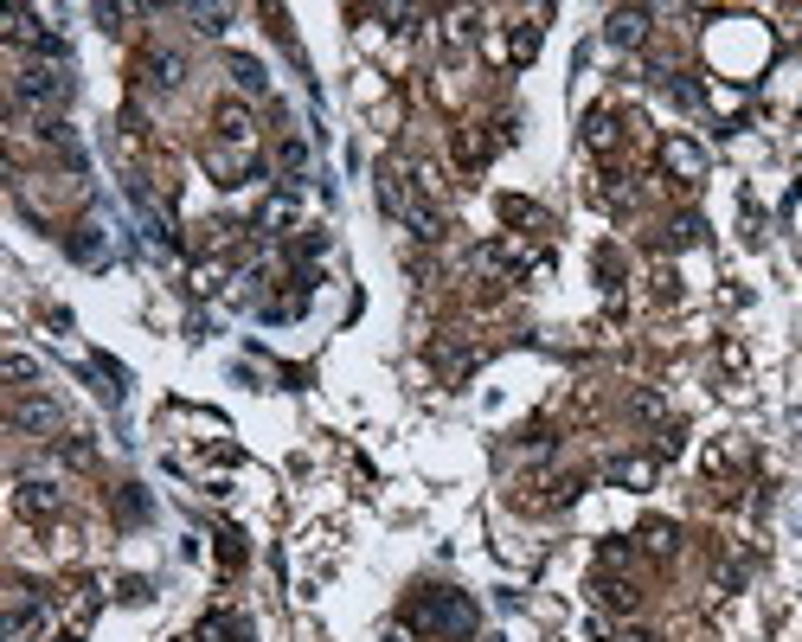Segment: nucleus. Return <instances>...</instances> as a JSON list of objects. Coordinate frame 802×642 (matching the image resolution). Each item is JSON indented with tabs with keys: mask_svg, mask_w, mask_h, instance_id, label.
Here are the masks:
<instances>
[{
	"mask_svg": "<svg viewBox=\"0 0 802 642\" xmlns=\"http://www.w3.org/2000/svg\"><path fill=\"white\" fill-rule=\"evenodd\" d=\"M418 630H443V636H469L475 630V604L456 598V591H424L418 610H411Z\"/></svg>",
	"mask_w": 802,
	"mask_h": 642,
	"instance_id": "obj_1",
	"label": "nucleus"
},
{
	"mask_svg": "<svg viewBox=\"0 0 802 642\" xmlns=\"http://www.w3.org/2000/svg\"><path fill=\"white\" fill-rule=\"evenodd\" d=\"M13 97L33 103V110H45V103H65V97H71L65 65H26L20 78H13Z\"/></svg>",
	"mask_w": 802,
	"mask_h": 642,
	"instance_id": "obj_2",
	"label": "nucleus"
},
{
	"mask_svg": "<svg viewBox=\"0 0 802 642\" xmlns=\"http://www.w3.org/2000/svg\"><path fill=\"white\" fill-rule=\"evenodd\" d=\"M58 482H45V476H20V488H13V514L20 521H52L58 514Z\"/></svg>",
	"mask_w": 802,
	"mask_h": 642,
	"instance_id": "obj_3",
	"label": "nucleus"
},
{
	"mask_svg": "<svg viewBox=\"0 0 802 642\" xmlns=\"http://www.w3.org/2000/svg\"><path fill=\"white\" fill-rule=\"evenodd\" d=\"M212 129H219V148H257V122L238 97H225L219 110H212Z\"/></svg>",
	"mask_w": 802,
	"mask_h": 642,
	"instance_id": "obj_4",
	"label": "nucleus"
},
{
	"mask_svg": "<svg viewBox=\"0 0 802 642\" xmlns=\"http://www.w3.org/2000/svg\"><path fill=\"white\" fill-rule=\"evenodd\" d=\"M206 167H212V174L225 180V187H244V174H251V167H257V148H219V142H212Z\"/></svg>",
	"mask_w": 802,
	"mask_h": 642,
	"instance_id": "obj_5",
	"label": "nucleus"
},
{
	"mask_svg": "<svg viewBox=\"0 0 802 642\" xmlns=\"http://www.w3.org/2000/svg\"><path fill=\"white\" fill-rule=\"evenodd\" d=\"M661 161L674 167L681 180H700L706 174V148L700 142H687V135H668V148H661Z\"/></svg>",
	"mask_w": 802,
	"mask_h": 642,
	"instance_id": "obj_6",
	"label": "nucleus"
},
{
	"mask_svg": "<svg viewBox=\"0 0 802 642\" xmlns=\"http://www.w3.org/2000/svg\"><path fill=\"white\" fill-rule=\"evenodd\" d=\"M604 33H610V45H642V39H649V13H642V7H616L604 20Z\"/></svg>",
	"mask_w": 802,
	"mask_h": 642,
	"instance_id": "obj_7",
	"label": "nucleus"
},
{
	"mask_svg": "<svg viewBox=\"0 0 802 642\" xmlns=\"http://www.w3.org/2000/svg\"><path fill=\"white\" fill-rule=\"evenodd\" d=\"M257 225H264L270 238H289L302 225V206L289 200V193H276V200H264V212H257Z\"/></svg>",
	"mask_w": 802,
	"mask_h": 642,
	"instance_id": "obj_8",
	"label": "nucleus"
},
{
	"mask_svg": "<svg viewBox=\"0 0 802 642\" xmlns=\"http://www.w3.org/2000/svg\"><path fill=\"white\" fill-rule=\"evenodd\" d=\"M13 424L33 431V437H52L58 431V405L52 399H20V405H13Z\"/></svg>",
	"mask_w": 802,
	"mask_h": 642,
	"instance_id": "obj_9",
	"label": "nucleus"
},
{
	"mask_svg": "<svg viewBox=\"0 0 802 642\" xmlns=\"http://www.w3.org/2000/svg\"><path fill=\"white\" fill-rule=\"evenodd\" d=\"M199 642H251V630H244V617H231V610H212V617L199 623Z\"/></svg>",
	"mask_w": 802,
	"mask_h": 642,
	"instance_id": "obj_10",
	"label": "nucleus"
},
{
	"mask_svg": "<svg viewBox=\"0 0 802 642\" xmlns=\"http://www.w3.org/2000/svg\"><path fill=\"white\" fill-rule=\"evenodd\" d=\"M7 39H13V45H45V52H52V39L39 33V20H33L26 7H13V13H7Z\"/></svg>",
	"mask_w": 802,
	"mask_h": 642,
	"instance_id": "obj_11",
	"label": "nucleus"
},
{
	"mask_svg": "<svg viewBox=\"0 0 802 642\" xmlns=\"http://www.w3.org/2000/svg\"><path fill=\"white\" fill-rule=\"evenodd\" d=\"M597 598L610 610H636V585H623V578H597Z\"/></svg>",
	"mask_w": 802,
	"mask_h": 642,
	"instance_id": "obj_12",
	"label": "nucleus"
},
{
	"mask_svg": "<svg viewBox=\"0 0 802 642\" xmlns=\"http://www.w3.org/2000/svg\"><path fill=\"white\" fill-rule=\"evenodd\" d=\"M148 84L174 90V84H180V58H174V52H154V58H148Z\"/></svg>",
	"mask_w": 802,
	"mask_h": 642,
	"instance_id": "obj_13",
	"label": "nucleus"
},
{
	"mask_svg": "<svg viewBox=\"0 0 802 642\" xmlns=\"http://www.w3.org/2000/svg\"><path fill=\"white\" fill-rule=\"evenodd\" d=\"M610 476L623 482V488H649V482H655V463H642V456H636V463H616Z\"/></svg>",
	"mask_w": 802,
	"mask_h": 642,
	"instance_id": "obj_14",
	"label": "nucleus"
},
{
	"mask_svg": "<svg viewBox=\"0 0 802 642\" xmlns=\"http://www.w3.org/2000/svg\"><path fill=\"white\" fill-rule=\"evenodd\" d=\"M642 546H649L655 559H668V553H674V527H668V521H649V527H642Z\"/></svg>",
	"mask_w": 802,
	"mask_h": 642,
	"instance_id": "obj_15",
	"label": "nucleus"
},
{
	"mask_svg": "<svg viewBox=\"0 0 802 642\" xmlns=\"http://www.w3.org/2000/svg\"><path fill=\"white\" fill-rule=\"evenodd\" d=\"M584 142H591V148H597V155H604V148H610V142H616V122H610V116H604V110H597V116H591V122H584Z\"/></svg>",
	"mask_w": 802,
	"mask_h": 642,
	"instance_id": "obj_16",
	"label": "nucleus"
},
{
	"mask_svg": "<svg viewBox=\"0 0 802 642\" xmlns=\"http://www.w3.org/2000/svg\"><path fill=\"white\" fill-rule=\"evenodd\" d=\"M0 373H7L13 386H33V379H39V366H33V354H7V360H0Z\"/></svg>",
	"mask_w": 802,
	"mask_h": 642,
	"instance_id": "obj_17",
	"label": "nucleus"
},
{
	"mask_svg": "<svg viewBox=\"0 0 802 642\" xmlns=\"http://www.w3.org/2000/svg\"><path fill=\"white\" fill-rule=\"evenodd\" d=\"M501 212H507V225H546V212L527 200H501Z\"/></svg>",
	"mask_w": 802,
	"mask_h": 642,
	"instance_id": "obj_18",
	"label": "nucleus"
},
{
	"mask_svg": "<svg viewBox=\"0 0 802 642\" xmlns=\"http://www.w3.org/2000/svg\"><path fill=\"white\" fill-rule=\"evenodd\" d=\"M231 78H238V90H264V65H251V58H231Z\"/></svg>",
	"mask_w": 802,
	"mask_h": 642,
	"instance_id": "obj_19",
	"label": "nucleus"
},
{
	"mask_svg": "<svg viewBox=\"0 0 802 642\" xmlns=\"http://www.w3.org/2000/svg\"><path fill=\"white\" fill-rule=\"evenodd\" d=\"M219 277H225V264H199V270H193V289L206 296V289H219Z\"/></svg>",
	"mask_w": 802,
	"mask_h": 642,
	"instance_id": "obj_20",
	"label": "nucleus"
},
{
	"mask_svg": "<svg viewBox=\"0 0 802 642\" xmlns=\"http://www.w3.org/2000/svg\"><path fill=\"white\" fill-rule=\"evenodd\" d=\"M193 20H199V26H206V33H219V26L231 20V13H225V7H193Z\"/></svg>",
	"mask_w": 802,
	"mask_h": 642,
	"instance_id": "obj_21",
	"label": "nucleus"
},
{
	"mask_svg": "<svg viewBox=\"0 0 802 642\" xmlns=\"http://www.w3.org/2000/svg\"><path fill=\"white\" fill-rule=\"evenodd\" d=\"M693 238H700V219H693V212H687V219H674V244H693Z\"/></svg>",
	"mask_w": 802,
	"mask_h": 642,
	"instance_id": "obj_22",
	"label": "nucleus"
},
{
	"mask_svg": "<svg viewBox=\"0 0 802 642\" xmlns=\"http://www.w3.org/2000/svg\"><path fill=\"white\" fill-rule=\"evenodd\" d=\"M623 642H655V636H623Z\"/></svg>",
	"mask_w": 802,
	"mask_h": 642,
	"instance_id": "obj_23",
	"label": "nucleus"
},
{
	"mask_svg": "<svg viewBox=\"0 0 802 642\" xmlns=\"http://www.w3.org/2000/svg\"><path fill=\"white\" fill-rule=\"evenodd\" d=\"M187 642H199V636H187Z\"/></svg>",
	"mask_w": 802,
	"mask_h": 642,
	"instance_id": "obj_24",
	"label": "nucleus"
}]
</instances>
